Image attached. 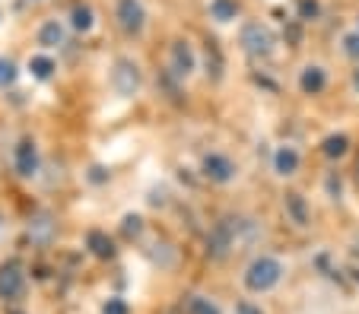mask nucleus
Returning a JSON list of instances; mask_svg holds the SVG:
<instances>
[{"label": "nucleus", "mask_w": 359, "mask_h": 314, "mask_svg": "<svg viewBox=\"0 0 359 314\" xmlns=\"http://www.w3.org/2000/svg\"><path fill=\"white\" fill-rule=\"evenodd\" d=\"M236 314H264L258 305H251V301H238L236 305Z\"/></svg>", "instance_id": "25"}, {"label": "nucleus", "mask_w": 359, "mask_h": 314, "mask_svg": "<svg viewBox=\"0 0 359 314\" xmlns=\"http://www.w3.org/2000/svg\"><path fill=\"white\" fill-rule=\"evenodd\" d=\"M13 169L20 178H35L41 169V156H39V143H35L32 137L20 140V143L13 146Z\"/></svg>", "instance_id": "6"}, {"label": "nucleus", "mask_w": 359, "mask_h": 314, "mask_svg": "<svg viewBox=\"0 0 359 314\" xmlns=\"http://www.w3.org/2000/svg\"><path fill=\"white\" fill-rule=\"evenodd\" d=\"M273 171L283 175V178L296 175L299 171V152L292 150V146H280V150L273 152Z\"/></svg>", "instance_id": "13"}, {"label": "nucleus", "mask_w": 359, "mask_h": 314, "mask_svg": "<svg viewBox=\"0 0 359 314\" xmlns=\"http://www.w3.org/2000/svg\"><path fill=\"white\" fill-rule=\"evenodd\" d=\"M255 238H258V226H255L251 219L226 216V219H219L213 235H210V251L217 254V257H223V254L238 251V248H245Z\"/></svg>", "instance_id": "1"}, {"label": "nucleus", "mask_w": 359, "mask_h": 314, "mask_svg": "<svg viewBox=\"0 0 359 314\" xmlns=\"http://www.w3.org/2000/svg\"><path fill=\"white\" fill-rule=\"evenodd\" d=\"M238 13H242L238 0H210V16L217 22H232Z\"/></svg>", "instance_id": "15"}, {"label": "nucleus", "mask_w": 359, "mask_h": 314, "mask_svg": "<svg viewBox=\"0 0 359 314\" xmlns=\"http://www.w3.org/2000/svg\"><path fill=\"white\" fill-rule=\"evenodd\" d=\"M102 314H130V308H128L124 299H109L105 305H102Z\"/></svg>", "instance_id": "23"}, {"label": "nucleus", "mask_w": 359, "mask_h": 314, "mask_svg": "<svg viewBox=\"0 0 359 314\" xmlns=\"http://www.w3.org/2000/svg\"><path fill=\"white\" fill-rule=\"evenodd\" d=\"M353 89L359 92V70H353Z\"/></svg>", "instance_id": "26"}, {"label": "nucleus", "mask_w": 359, "mask_h": 314, "mask_svg": "<svg viewBox=\"0 0 359 314\" xmlns=\"http://www.w3.org/2000/svg\"><path fill=\"white\" fill-rule=\"evenodd\" d=\"M124 235H128V238H134V235H140L143 232V216H137V213H128V216H124Z\"/></svg>", "instance_id": "21"}, {"label": "nucleus", "mask_w": 359, "mask_h": 314, "mask_svg": "<svg viewBox=\"0 0 359 314\" xmlns=\"http://www.w3.org/2000/svg\"><path fill=\"white\" fill-rule=\"evenodd\" d=\"M188 314H219V308L203 295H191L188 299Z\"/></svg>", "instance_id": "20"}, {"label": "nucleus", "mask_w": 359, "mask_h": 314, "mask_svg": "<svg viewBox=\"0 0 359 314\" xmlns=\"http://www.w3.org/2000/svg\"><path fill=\"white\" fill-rule=\"evenodd\" d=\"M238 45L251 57H271L277 38H273L271 26H264V22H245L242 32H238Z\"/></svg>", "instance_id": "4"}, {"label": "nucleus", "mask_w": 359, "mask_h": 314, "mask_svg": "<svg viewBox=\"0 0 359 314\" xmlns=\"http://www.w3.org/2000/svg\"><path fill=\"white\" fill-rule=\"evenodd\" d=\"M286 213L296 219V226H305L309 222V206H305V197L302 194H286Z\"/></svg>", "instance_id": "17"}, {"label": "nucleus", "mask_w": 359, "mask_h": 314, "mask_svg": "<svg viewBox=\"0 0 359 314\" xmlns=\"http://www.w3.org/2000/svg\"><path fill=\"white\" fill-rule=\"evenodd\" d=\"M109 83L111 89H115L121 99H130L140 92L143 86V73H140V64L134 61V57H115V64H111V73H109Z\"/></svg>", "instance_id": "3"}, {"label": "nucleus", "mask_w": 359, "mask_h": 314, "mask_svg": "<svg viewBox=\"0 0 359 314\" xmlns=\"http://www.w3.org/2000/svg\"><path fill=\"white\" fill-rule=\"evenodd\" d=\"M299 16L302 20H315L318 16V0H299Z\"/></svg>", "instance_id": "24"}, {"label": "nucleus", "mask_w": 359, "mask_h": 314, "mask_svg": "<svg viewBox=\"0 0 359 314\" xmlns=\"http://www.w3.org/2000/svg\"><path fill=\"white\" fill-rule=\"evenodd\" d=\"M283 280V264L277 257H255L245 270V289L248 292H271Z\"/></svg>", "instance_id": "2"}, {"label": "nucleus", "mask_w": 359, "mask_h": 314, "mask_svg": "<svg viewBox=\"0 0 359 314\" xmlns=\"http://www.w3.org/2000/svg\"><path fill=\"white\" fill-rule=\"evenodd\" d=\"M26 295V273L20 264H4L0 266V299L4 301H20Z\"/></svg>", "instance_id": "8"}, {"label": "nucleus", "mask_w": 359, "mask_h": 314, "mask_svg": "<svg viewBox=\"0 0 359 314\" xmlns=\"http://www.w3.org/2000/svg\"><path fill=\"white\" fill-rule=\"evenodd\" d=\"M172 70H175V76H182V80L194 70V51H191L188 41H175V45H172Z\"/></svg>", "instance_id": "11"}, {"label": "nucleus", "mask_w": 359, "mask_h": 314, "mask_svg": "<svg viewBox=\"0 0 359 314\" xmlns=\"http://www.w3.org/2000/svg\"><path fill=\"white\" fill-rule=\"evenodd\" d=\"M70 26L76 29V32H89V29L95 26V13L89 3H76L74 10H70Z\"/></svg>", "instance_id": "16"}, {"label": "nucleus", "mask_w": 359, "mask_h": 314, "mask_svg": "<svg viewBox=\"0 0 359 314\" xmlns=\"http://www.w3.org/2000/svg\"><path fill=\"white\" fill-rule=\"evenodd\" d=\"M201 171H203V178H210L217 185H229L232 178L238 175V165L229 156H223V152H207L201 159Z\"/></svg>", "instance_id": "7"}, {"label": "nucleus", "mask_w": 359, "mask_h": 314, "mask_svg": "<svg viewBox=\"0 0 359 314\" xmlns=\"http://www.w3.org/2000/svg\"><path fill=\"white\" fill-rule=\"evenodd\" d=\"M16 76H20V67H16V61H13V57H7V55H0V89L13 86Z\"/></svg>", "instance_id": "19"}, {"label": "nucleus", "mask_w": 359, "mask_h": 314, "mask_svg": "<svg viewBox=\"0 0 359 314\" xmlns=\"http://www.w3.org/2000/svg\"><path fill=\"white\" fill-rule=\"evenodd\" d=\"M325 86H327V73L318 64H309V67L299 73V89H302L305 96H318V92H325Z\"/></svg>", "instance_id": "9"}, {"label": "nucleus", "mask_w": 359, "mask_h": 314, "mask_svg": "<svg viewBox=\"0 0 359 314\" xmlns=\"http://www.w3.org/2000/svg\"><path fill=\"white\" fill-rule=\"evenodd\" d=\"M55 70H57V64L51 61V57L48 55H32L29 57V73L35 76V80H51V76H55Z\"/></svg>", "instance_id": "14"}, {"label": "nucleus", "mask_w": 359, "mask_h": 314, "mask_svg": "<svg viewBox=\"0 0 359 314\" xmlns=\"http://www.w3.org/2000/svg\"><path fill=\"white\" fill-rule=\"evenodd\" d=\"M344 55L359 61V32H346L344 35Z\"/></svg>", "instance_id": "22"}, {"label": "nucleus", "mask_w": 359, "mask_h": 314, "mask_svg": "<svg viewBox=\"0 0 359 314\" xmlns=\"http://www.w3.org/2000/svg\"><path fill=\"white\" fill-rule=\"evenodd\" d=\"M64 38H67L64 22H57V20H45V22H41V29H39V45H41V48H48V51L61 48Z\"/></svg>", "instance_id": "10"}, {"label": "nucleus", "mask_w": 359, "mask_h": 314, "mask_svg": "<svg viewBox=\"0 0 359 314\" xmlns=\"http://www.w3.org/2000/svg\"><path fill=\"white\" fill-rule=\"evenodd\" d=\"M346 150H350V140H346L344 134H331V137H325V143H321V152H325L327 159L346 156Z\"/></svg>", "instance_id": "18"}, {"label": "nucleus", "mask_w": 359, "mask_h": 314, "mask_svg": "<svg viewBox=\"0 0 359 314\" xmlns=\"http://www.w3.org/2000/svg\"><path fill=\"white\" fill-rule=\"evenodd\" d=\"M115 22L124 35L137 38L147 29V10H143L140 0H118L115 3Z\"/></svg>", "instance_id": "5"}, {"label": "nucleus", "mask_w": 359, "mask_h": 314, "mask_svg": "<svg viewBox=\"0 0 359 314\" xmlns=\"http://www.w3.org/2000/svg\"><path fill=\"white\" fill-rule=\"evenodd\" d=\"M86 248L102 260L115 257V241L109 238V232H102V229H89L86 232Z\"/></svg>", "instance_id": "12"}]
</instances>
